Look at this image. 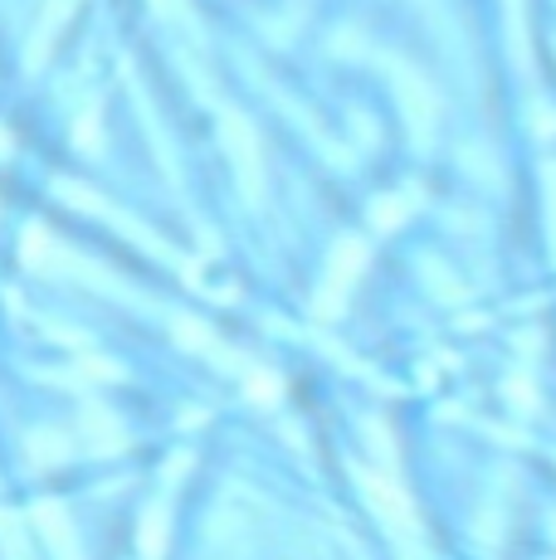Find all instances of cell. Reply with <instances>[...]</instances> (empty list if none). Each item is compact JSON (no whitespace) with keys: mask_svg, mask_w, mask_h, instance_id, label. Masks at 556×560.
Masks as SVG:
<instances>
[{"mask_svg":"<svg viewBox=\"0 0 556 560\" xmlns=\"http://www.w3.org/2000/svg\"><path fill=\"white\" fill-rule=\"evenodd\" d=\"M0 147H5V137H0Z\"/></svg>","mask_w":556,"mask_h":560,"instance_id":"6da1fadb","label":"cell"}]
</instances>
